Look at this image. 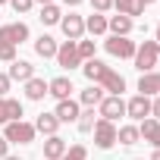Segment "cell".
<instances>
[{
	"mask_svg": "<svg viewBox=\"0 0 160 160\" xmlns=\"http://www.w3.org/2000/svg\"><path fill=\"white\" fill-rule=\"evenodd\" d=\"M85 32H88V35H104V32H107V16H101V13L85 16Z\"/></svg>",
	"mask_w": 160,
	"mask_h": 160,
	"instance_id": "26",
	"label": "cell"
},
{
	"mask_svg": "<svg viewBox=\"0 0 160 160\" xmlns=\"http://www.w3.org/2000/svg\"><path fill=\"white\" fill-rule=\"evenodd\" d=\"M44 94H47V82H44V78H28V82H25V98L28 101H44Z\"/></svg>",
	"mask_w": 160,
	"mask_h": 160,
	"instance_id": "24",
	"label": "cell"
},
{
	"mask_svg": "<svg viewBox=\"0 0 160 160\" xmlns=\"http://www.w3.org/2000/svg\"><path fill=\"white\" fill-rule=\"evenodd\" d=\"M82 72H85V78H88L91 85H101V88H104V94L122 98V91H126V78H122L113 66H107V63H101V60L94 57V60L82 63Z\"/></svg>",
	"mask_w": 160,
	"mask_h": 160,
	"instance_id": "1",
	"label": "cell"
},
{
	"mask_svg": "<svg viewBox=\"0 0 160 160\" xmlns=\"http://www.w3.org/2000/svg\"><path fill=\"white\" fill-rule=\"evenodd\" d=\"M22 41H28V25L25 22H13V25H0V44L19 47Z\"/></svg>",
	"mask_w": 160,
	"mask_h": 160,
	"instance_id": "7",
	"label": "cell"
},
{
	"mask_svg": "<svg viewBox=\"0 0 160 160\" xmlns=\"http://www.w3.org/2000/svg\"><path fill=\"white\" fill-rule=\"evenodd\" d=\"M135 160H141V157H135Z\"/></svg>",
	"mask_w": 160,
	"mask_h": 160,
	"instance_id": "43",
	"label": "cell"
},
{
	"mask_svg": "<svg viewBox=\"0 0 160 160\" xmlns=\"http://www.w3.org/2000/svg\"><path fill=\"white\" fill-rule=\"evenodd\" d=\"M91 7H94V13H107V10H113V0H91Z\"/></svg>",
	"mask_w": 160,
	"mask_h": 160,
	"instance_id": "32",
	"label": "cell"
},
{
	"mask_svg": "<svg viewBox=\"0 0 160 160\" xmlns=\"http://www.w3.org/2000/svg\"><path fill=\"white\" fill-rule=\"evenodd\" d=\"M10 7H13L16 13H28V10L35 7V0H10Z\"/></svg>",
	"mask_w": 160,
	"mask_h": 160,
	"instance_id": "31",
	"label": "cell"
},
{
	"mask_svg": "<svg viewBox=\"0 0 160 160\" xmlns=\"http://www.w3.org/2000/svg\"><path fill=\"white\" fill-rule=\"evenodd\" d=\"M72 78H66V75H57V78H50L47 82V94L50 98H57V101H66V98H72Z\"/></svg>",
	"mask_w": 160,
	"mask_h": 160,
	"instance_id": "14",
	"label": "cell"
},
{
	"mask_svg": "<svg viewBox=\"0 0 160 160\" xmlns=\"http://www.w3.org/2000/svg\"><path fill=\"white\" fill-rule=\"evenodd\" d=\"M116 141H119V144H126V148L138 144V141H141V135H138V126H135V122H129V126H119V129H116Z\"/></svg>",
	"mask_w": 160,
	"mask_h": 160,
	"instance_id": "23",
	"label": "cell"
},
{
	"mask_svg": "<svg viewBox=\"0 0 160 160\" xmlns=\"http://www.w3.org/2000/svg\"><path fill=\"white\" fill-rule=\"evenodd\" d=\"M138 126V135H141V141H148L154 151H160V122L157 119H141V122H135Z\"/></svg>",
	"mask_w": 160,
	"mask_h": 160,
	"instance_id": "11",
	"label": "cell"
},
{
	"mask_svg": "<svg viewBox=\"0 0 160 160\" xmlns=\"http://www.w3.org/2000/svg\"><path fill=\"white\" fill-rule=\"evenodd\" d=\"M35 3H41V7H47V3H53V0H35Z\"/></svg>",
	"mask_w": 160,
	"mask_h": 160,
	"instance_id": "39",
	"label": "cell"
},
{
	"mask_svg": "<svg viewBox=\"0 0 160 160\" xmlns=\"http://www.w3.org/2000/svg\"><path fill=\"white\" fill-rule=\"evenodd\" d=\"M154 41H157V44H160V19H157V38H154Z\"/></svg>",
	"mask_w": 160,
	"mask_h": 160,
	"instance_id": "38",
	"label": "cell"
},
{
	"mask_svg": "<svg viewBox=\"0 0 160 160\" xmlns=\"http://www.w3.org/2000/svg\"><path fill=\"white\" fill-rule=\"evenodd\" d=\"M157 66H160V63H157Z\"/></svg>",
	"mask_w": 160,
	"mask_h": 160,
	"instance_id": "44",
	"label": "cell"
},
{
	"mask_svg": "<svg viewBox=\"0 0 160 160\" xmlns=\"http://www.w3.org/2000/svg\"><path fill=\"white\" fill-rule=\"evenodd\" d=\"M75 47H78V60L82 63H88V60H94V41H75Z\"/></svg>",
	"mask_w": 160,
	"mask_h": 160,
	"instance_id": "28",
	"label": "cell"
},
{
	"mask_svg": "<svg viewBox=\"0 0 160 160\" xmlns=\"http://www.w3.org/2000/svg\"><path fill=\"white\" fill-rule=\"evenodd\" d=\"M151 119H157V122H160V94L151 101Z\"/></svg>",
	"mask_w": 160,
	"mask_h": 160,
	"instance_id": "34",
	"label": "cell"
},
{
	"mask_svg": "<svg viewBox=\"0 0 160 160\" xmlns=\"http://www.w3.org/2000/svg\"><path fill=\"white\" fill-rule=\"evenodd\" d=\"M10 85H13V82H10V75H7V72H0V98H10V94H7Z\"/></svg>",
	"mask_w": 160,
	"mask_h": 160,
	"instance_id": "33",
	"label": "cell"
},
{
	"mask_svg": "<svg viewBox=\"0 0 160 160\" xmlns=\"http://www.w3.org/2000/svg\"><path fill=\"white\" fill-rule=\"evenodd\" d=\"M135 41H129V38H116V35H110L107 41H104V50L110 53V57H119V60H132L135 57Z\"/></svg>",
	"mask_w": 160,
	"mask_h": 160,
	"instance_id": "5",
	"label": "cell"
},
{
	"mask_svg": "<svg viewBox=\"0 0 160 160\" xmlns=\"http://www.w3.org/2000/svg\"><path fill=\"white\" fill-rule=\"evenodd\" d=\"M7 154H10V141H7V138H3V135H0V160H3V157H7Z\"/></svg>",
	"mask_w": 160,
	"mask_h": 160,
	"instance_id": "35",
	"label": "cell"
},
{
	"mask_svg": "<svg viewBox=\"0 0 160 160\" xmlns=\"http://www.w3.org/2000/svg\"><path fill=\"white\" fill-rule=\"evenodd\" d=\"M66 7H78V3H85V0H63Z\"/></svg>",
	"mask_w": 160,
	"mask_h": 160,
	"instance_id": "36",
	"label": "cell"
},
{
	"mask_svg": "<svg viewBox=\"0 0 160 160\" xmlns=\"http://www.w3.org/2000/svg\"><path fill=\"white\" fill-rule=\"evenodd\" d=\"M148 160H160V151H154V154H151V157H148Z\"/></svg>",
	"mask_w": 160,
	"mask_h": 160,
	"instance_id": "37",
	"label": "cell"
},
{
	"mask_svg": "<svg viewBox=\"0 0 160 160\" xmlns=\"http://www.w3.org/2000/svg\"><path fill=\"white\" fill-rule=\"evenodd\" d=\"M132 28H135V22H132L129 16H110V19H107V32L116 35V38H129Z\"/></svg>",
	"mask_w": 160,
	"mask_h": 160,
	"instance_id": "17",
	"label": "cell"
},
{
	"mask_svg": "<svg viewBox=\"0 0 160 160\" xmlns=\"http://www.w3.org/2000/svg\"><path fill=\"white\" fill-rule=\"evenodd\" d=\"M116 122H110V119H98L94 122V129H91V135H94V148H101V151H110L113 144H116Z\"/></svg>",
	"mask_w": 160,
	"mask_h": 160,
	"instance_id": "4",
	"label": "cell"
},
{
	"mask_svg": "<svg viewBox=\"0 0 160 160\" xmlns=\"http://www.w3.org/2000/svg\"><path fill=\"white\" fill-rule=\"evenodd\" d=\"M3 160H22V157H13V154H7V157H3Z\"/></svg>",
	"mask_w": 160,
	"mask_h": 160,
	"instance_id": "40",
	"label": "cell"
},
{
	"mask_svg": "<svg viewBox=\"0 0 160 160\" xmlns=\"http://www.w3.org/2000/svg\"><path fill=\"white\" fill-rule=\"evenodd\" d=\"M44 25H60V19H63V10L57 7V3H47V7H41V16H38Z\"/></svg>",
	"mask_w": 160,
	"mask_h": 160,
	"instance_id": "27",
	"label": "cell"
},
{
	"mask_svg": "<svg viewBox=\"0 0 160 160\" xmlns=\"http://www.w3.org/2000/svg\"><path fill=\"white\" fill-rule=\"evenodd\" d=\"M0 3H10V0H0Z\"/></svg>",
	"mask_w": 160,
	"mask_h": 160,
	"instance_id": "42",
	"label": "cell"
},
{
	"mask_svg": "<svg viewBox=\"0 0 160 160\" xmlns=\"http://www.w3.org/2000/svg\"><path fill=\"white\" fill-rule=\"evenodd\" d=\"M35 135H38L35 126L25 122V119H16V122H7V126H3V138H7L10 144H32Z\"/></svg>",
	"mask_w": 160,
	"mask_h": 160,
	"instance_id": "3",
	"label": "cell"
},
{
	"mask_svg": "<svg viewBox=\"0 0 160 160\" xmlns=\"http://www.w3.org/2000/svg\"><path fill=\"white\" fill-rule=\"evenodd\" d=\"M57 66H63V69H75V66H82V60H78V47H75V41H63L60 47H57Z\"/></svg>",
	"mask_w": 160,
	"mask_h": 160,
	"instance_id": "8",
	"label": "cell"
},
{
	"mask_svg": "<svg viewBox=\"0 0 160 160\" xmlns=\"http://www.w3.org/2000/svg\"><path fill=\"white\" fill-rule=\"evenodd\" d=\"M66 148H69V144H66L60 135H50V138L44 141V160H60V157L66 154Z\"/></svg>",
	"mask_w": 160,
	"mask_h": 160,
	"instance_id": "21",
	"label": "cell"
},
{
	"mask_svg": "<svg viewBox=\"0 0 160 160\" xmlns=\"http://www.w3.org/2000/svg\"><path fill=\"white\" fill-rule=\"evenodd\" d=\"M141 3H144V7H151V3H157V0H141Z\"/></svg>",
	"mask_w": 160,
	"mask_h": 160,
	"instance_id": "41",
	"label": "cell"
},
{
	"mask_svg": "<svg viewBox=\"0 0 160 160\" xmlns=\"http://www.w3.org/2000/svg\"><path fill=\"white\" fill-rule=\"evenodd\" d=\"M32 126H35V132H41V135H47V138L60 132V119H57L53 113H38V119H35Z\"/></svg>",
	"mask_w": 160,
	"mask_h": 160,
	"instance_id": "18",
	"label": "cell"
},
{
	"mask_svg": "<svg viewBox=\"0 0 160 160\" xmlns=\"http://www.w3.org/2000/svg\"><path fill=\"white\" fill-rule=\"evenodd\" d=\"M113 10H116L119 16H129V19L135 22V16L144 13V3H141V0H113Z\"/></svg>",
	"mask_w": 160,
	"mask_h": 160,
	"instance_id": "19",
	"label": "cell"
},
{
	"mask_svg": "<svg viewBox=\"0 0 160 160\" xmlns=\"http://www.w3.org/2000/svg\"><path fill=\"white\" fill-rule=\"evenodd\" d=\"M13 60H19V57H16V47L0 44V63H13Z\"/></svg>",
	"mask_w": 160,
	"mask_h": 160,
	"instance_id": "30",
	"label": "cell"
},
{
	"mask_svg": "<svg viewBox=\"0 0 160 160\" xmlns=\"http://www.w3.org/2000/svg\"><path fill=\"white\" fill-rule=\"evenodd\" d=\"M60 160H88V148L85 144H72V148H66V154Z\"/></svg>",
	"mask_w": 160,
	"mask_h": 160,
	"instance_id": "29",
	"label": "cell"
},
{
	"mask_svg": "<svg viewBox=\"0 0 160 160\" xmlns=\"http://www.w3.org/2000/svg\"><path fill=\"white\" fill-rule=\"evenodd\" d=\"M135 69L138 72H154V66L160 63V44L157 41H141L135 47Z\"/></svg>",
	"mask_w": 160,
	"mask_h": 160,
	"instance_id": "2",
	"label": "cell"
},
{
	"mask_svg": "<svg viewBox=\"0 0 160 160\" xmlns=\"http://www.w3.org/2000/svg\"><path fill=\"white\" fill-rule=\"evenodd\" d=\"M7 75H10V82H22V85H25L28 78H35V66H32L28 60H13Z\"/></svg>",
	"mask_w": 160,
	"mask_h": 160,
	"instance_id": "15",
	"label": "cell"
},
{
	"mask_svg": "<svg viewBox=\"0 0 160 160\" xmlns=\"http://www.w3.org/2000/svg\"><path fill=\"white\" fill-rule=\"evenodd\" d=\"M22 119V101L16 98H0V126Z\"/></svg>",
	"mask_w": 160,
	"mask_h": 160,
	"instance_id": "12",
	"label": "cell"
},
{
	"mask_svg": "<svg viewBox=\"0 0 160 160\" xmlns=\"http://www.w3.org/2000/svg\"><path fill=\"white\" fill-rule=\"evenodd\" d=\"M104 98H107V94H104V88H101V85H88L82 94H78V104H82V107H91V110H94V107H98Z\"/></svg>",
	"mask_w": 160,
	"mask_h": 160,
	"instance_id": "22",
	"label": "cell"
},
{
	"mask_svg": "<svg viewBox=\"0 0 160 160\" xmlns=\"http://www.w3.org/2000/svg\"><path fill=\"white\" fill-rule=\"evenodd\" d=\"M98 113H101V119L116 122L119 116H126V101H122V98H116V94H107V98L98 104Z\"/></svg>",
	"mask_w": 160,
	"mask_h": 160,
	"instance_id": "6",
	"label": "cell"
},
{
	"mask_svg": "<svg viewBox=\"0 0 160 160\" xmlns=\"http://www.w3.org/2000/svg\"><path fill=\"white\" fill-rule=\"evenodd\" d=\"M94 122H98V116H94V110H91V107H82V113H78V119H75V126H78V132H82V135H91V129H94Z\"/></svg>",
	"mask_w": 160,
	"mask_h": 160,
	"instance_id": "25",
	"label": "cell"
},
{
	"mask_svg": "<svg viewBox=\"0 0 160 160\" xmlns=\"http://www.w3.org/2000/svg\"><path fill=\"white\" fill-rule=\"evenodd\" d=\"M78 113H82V104H78V101H72V98H66V101H57V110H53V116H57L60 122H75V119H78Z\"/></svg>",
	"mask_w": 160,
	"mask_h": 160,
	"instance_id": "13",
	"label": "cell"
},
{
	"mask_svg": "<svg viewBox=\"0 0 160 160\" xmlns=\"http://www.w3.org/2000/svg\"><path fill=\"white\" fill-rule=\"evenodd\" d=\"M57 47H60V44H57L50 35H41V38H35V53H38L41 60H53V57H57Z\"/></svg>",
	"mask_w": 160,
	"mask_h": 160,
	"instance_id": "20",
	"label": "cell"
},
{
	"mask_svg": "<svg viewBox=\"0 0 160 160\" xmlns=\"http://www.w3.org/2000/svg\"><path fill=\"white\" fill-rule=\"evenodd\" d=\"M60 28H63L66 41H82V38H85V16L69 13V16H63V19H60Z\"/></svg>",
	"mask_w": 160,
	"mask_h": 160,
	"instance_id": "9",
	"label": "cell"
},
{
	"mask_svg": "<svg viewBox=\"0 0 160 160\" xmlns=\"http://www.w3.org/2000/svg\"><path fill=\"white\" fill-rule=\"evenodd\" d=\"M138 94H144V98H157L160 94V72H141Z\"/></svg>",
	"mask_w": 160,
	"mask_h": 160,
	"instance_id": "16",
	"label": "cell"
},
{
	"mask_svg": "<svg viewBox=\"0 0 160 160\" xmlns=\"http://www.w3.org/2000/svg\"><path fill=\"white\" fill-rule=\"evenodd\" d=\"M126 116H129V119H135V122L148 119V116H151V98H144V94L129 98V101H126Z\"/></svg>",
	"mask_w": 160,
	"mask_h": 160,
	"instance_id": "10",
	"label": "cell"
}]
</instances>
